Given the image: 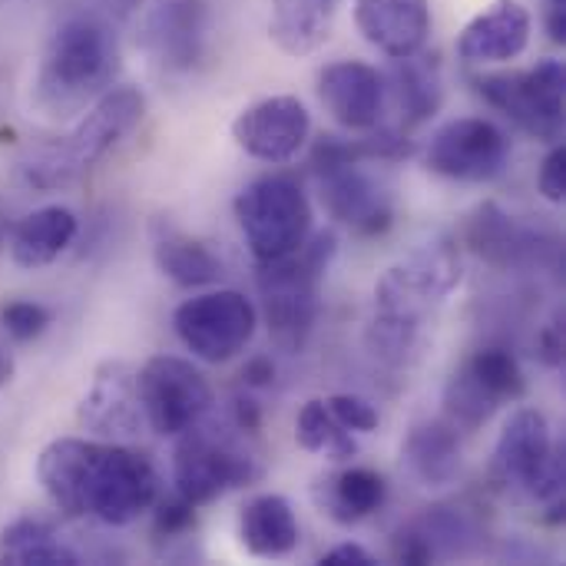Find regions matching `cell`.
<instances>
[{"instance_id": "obj_1", "label": "cell", "mask_w": 566, "mask_h": 566, "mask_svg": "<svg viewBox=\"0 0 566 566\" xmlns=\"http://www.w3.org/2000/svg\"><path fill=\"white\" fill-rule=\"evenodd\" d=\"M36 481L56 511L106 527H126L159 501L153 461L143 451L99 438L50 441L36 458Z\"/></svg>"}, {"instance_id": "obj_2", "label": "cell", "mask_w": 566, "mask_h": 566, "mask_svg": "<svg viewBox=\"0 0 566 566\" xmlns=\"http://www.w3.org/2000/svg\"><path fill=\"white\" fill-rule=\"evenodd\" d=\"M464 282V262L451 239H434L395 262L375 285L368 348L385 365H405L418 348L424 318Z\"/></svg>"}, {"instance_id": "obj_3", "label": "cell", "mask_w": 566, "mask_h": 566, "mask_svg": "<svg viewBox=\"0 0 566 566\" xmlns=\"http://www.w3.org/2000/svg\"><path fill=\"white\" fill-rule=\"evenodd\" d=\"M338 252L335 232L308 235L295 252L259 262L255 285L262 295V315L279 352L298 355L322 312V279Z\"/></svg>"}, {"instance_id": "obj_4", "label": "cell", "mask_w": 566, "mask_h": 566, "mask_svg": "<svg viewBox=\"0 0 566 566\" xmlns=\"http://www.w3.org/2000/svg\"><path fill=\"white\" fill-rule=\"evenodd\" d=\"M143 116L146 96L136 86H109L63 139L30 149L20 163V172L33 189H60L96 166L113 146H119L143 123Z\"/></svg>"}, {"instance_id": "obj_5", "label": "cell", "mask_w": 566, "mask_h": 566, "mask_svg": "<svg viewBox=\"0 0 566 566\" xmlns=\"http://www.w3.org/2000/svg\"><path fill=\"white\" fill-rule=\"evenodd\" d=\"M116 73V36L96 17H70L46 43L36 76V99L50 116L80 113L109 90Z\"/></svg>"}, {"instance_id": "obj_6", "label": "cell", "mask_w": 566, "mask_h": 566, "mask_svg": "<svg viewBox=\"0 0 566 566\" xmlns=\"http://www.w3.org/2000/svg\"><path fill=\"white\" fill-rule=\"evenodd\" d=\"M265 468L262 461L229 431L192 424L179 434V444L172 451V484L176 494L189 504H209L222 497L226 491L249 488L262 481Z\"/></svg>"}, {"instance_id": "obj_7", "label": "cell", "mask_w": 566, "mask_h": 566, "mask_svg": "<svg viewBox=\"0 0 566 566\" xmlns=\"http://www.w3.org/2000/svg\"><path fill=\"white\" fill-rule=\"evenodd\" d=\"M235 219L255 262L295 252L312 235V202L292 176H259L235 196Z\"/></svg>"}, {"instance_id": "obj_8", "label": "cell", "mask_w": 566, "mask_h": 566, "mask_svg": "<svg viewBox=\"0 0 566 566\" xmlns=\"http://www.w3.org/2000/svg\"><path fill=\"white\" fill-rule=\"evenodd\" d=\"M494 468L504 484L517 488L537 504H547L551 511H560L566 461L564 448L554 444L544 411L521 408L507 418L494 448Z\"/></svg>"}, {"instance_id": "obj_9", "label": "cell", "mask_w": 566, "mask_h": 566, "mask_svg": "<svg viewBox=\"0 0 566 566\" xmlns=\"http://www.w3.org/2000/svg\"><path fill=\"white\" fill-rule=\"evenodd\" d=\"M478 93L514 126L541 143L564 139L566 70L560 60H541L521 73H491L474 80Z\"/></svg>"}, {"instance_id": "obj_10", "label": "cell", "mask_w": 566, "mask_h": 566, "mask_svg": "<svg viewBox=\"0 0 566 566\" xmlns=\"http://www.w3.org/2000/svg\"><path fill=\"white\" fill-rule=\"evenodd\" d=\"M255 325H259L255 305L235 289L196 295L182 302L172 315V328L179 342L199 361L209 365L232 361L239 352H245V345L255 335Z\"/></svg>"}, {"instance_id": "obj_11", "label": "cell", "mask_w": 566, "mask_h": 566, "mask_svg": "<svg viewBox=\"0 0 566 566\" xmlns=\"http://www.w3.org/2000/svg\"><path fill=\"white\" fill-rule=\"evenodd\" d=\"M136 378L146 428L163 438H179L212 408V388L206 375L186 358L156 355L136 371Z\"/></svg>"}, {"instance_id": "obj_12", "label": "cell", "mask_w": 566, "mask_h": 566, "mask_svg": "<svg viewBox=\"0 0 566 566\" xmlns=\"http://www.w3.org/2000/svg\"><path fill=\"white\" fill-rule=\"evenodd\" d=\"M507 156H511L507 133L484 116H464L444 123L424 149L428 169L454 182H491L504 172Z\"/></svg>"}, {"instance_id": "obj_13", "label": "cell", "mask_w": 566, "mask_h": 566, "mask_svg": "<svg viewBox=\"0 0 566 566\" xmlns=\"http://www.w3.org/2000/svg\"><path fill=\"white\" fill-rule=\"evenodd\" d=\"M76 421L86 434L99 441H129L146 428L139 378L126 361H103L76 408Z\"/></svg>"}, {"instance_id": "obj_14", "label": "cell", "mask_w": 566, "mask_h": 566, "mask_svg": "<svg viewBox=\"0 0 566 566\" xmlns=\"http://www.w3.org/2000/svg\"><path fill=\"white\" fill-rule=\"evenodd\" d=\"M312 136V116L298 96H265L232 119L235 146L262 163H289Z\"/></svg>"}, {"instance_id": "obj_15", "label": "cell", "mask_w": 566, "mask_h": 566, "mask_svg": "<svg viewBox=\"0 0 566 566\" xmlns=\"http://www.w3.org/2000/svg\"><path fill=\"white\" fill-rule=\"evenodd\" d=\"M318 196L332 219L361 235H378L395 219V199L388 186L378 176H371L365 163L318 169Z\"/></svg>"}, {"instance_id": "obj_16", "label": "cell", "mask_w": 566, "mask_h": 566, "mask_svg": "<svg viewBox=\"0 0 566 566\" xmlns=\"http://www.w3.org/2000/svg\"><path fill=\"white\" fill-rule=\"evenodd\" d=\"M146 50L166 70H192L206 56L209 43V3L206 0H156L143 27Z\"/></svg>"}, {"instance_id": "obj_17", "label": "cell", "mask_w": 566, "mask_h": 566, "mask_svg": "<svg viewBox=\"0 0 566 566\" xmlns=\"http://www.w3.org/2000/svg\"><path fill=\"white\" fill-rule=\"evenodd\" d=\"M468 245L491 265L497 269H534L544 265L547 255L557 249L554 239L537 235L534 229H524L514 222V216H507L497 202H484L474 209V216L468 219Z\"/></svg>"}, {"instance_id": "obj_18", "label": "cell", "mask_w": 566, "mask_h": 566, "mask_svg": "<svg viewBox=\"0 0 566 566\" xmlns=\"http://www.w3.org/2000/svg\"><path fill=\"white\" fill-rule=\"evenodd\" d=\"M318 99L345 129H371L385 109V76L361 60H335L318 73Z\"/></svg>"}, {"instance_id": "obj_19", "label": "cell", "mask_w": 566, "mask_h": 566, "mask_svg": "<svg viewBox=\"0 0 566 566\" xmlns=\"http://www.w3.org/2000/svg\"><path fill=\"white\" fill-rule=\"evenodd\" d=\"M431 23L434 17L428 0H355L358 33L391 60L421 53L431 36Z\"/></svg>"}, {"instance_id": "obj_20", "label": "cell", "mask_w": 566, "mask_h": 566, "mask_svg": "<svg viewBox=\"0 0 566 566\" xmlns=\"http://www.w3.org/2000/svg\"><path fill=\"white\" fill-rule=\"evenodd\" d=\"M534 33V17L521 0H494L458 36V56L468 63L517 60Z\"/></svg>"}, {"instance_id": "obj_21", "label": "cell", "mask_w": 566, "mask_h": 566, "mask_svg": "<svg viewBox=\"0 0 566 566\" xmlns=\"http://www.w3.org/2000/svg\"><path fill=\"white\" fill-rule=\"evenodd\" d=\"M80 222L66 206H43L10 226V259L17 269H43L56 262L76 239Z\"/></svg>"}, {"instance_id": "obj_22", "label": "cell", "mask_w": 566, "mask_h": 566, "mask_svg": "<svg viewBox=\"0 0 566 566\" xmlns=\"http://www.w3.org/2000/svg\"><path fill=\"white\" fill-rule=\"evenodd\" d=\"M401 458L408 464V471L424 484V488H448L458 481L461 468H464V444H461V431L448 421H424L418 424L405 448Z\"/></svg>"}, {"instance_id": "obj_23", "label": "cell", "mask_w": 566, "mask_h": 566, "mask_svg": "<svg viewBox=\"0 0 566 566\" xmlns=\"http://www.w3.org/2000/svg\"><path fill=\"white\" fill-rule=\"evenodd\" d=\"M239 541L252 557L279 560L298 547V517L282 494H259L239 514Z\"/></svg>"}, {"instance_id": "obj_24", "label": "cell", "mask_w": 566, "mask_h": 566, "mask_svg": "<svg viewBox=\"0 0 566 566\" xmlns=\"http://www.w3.org/2000/svg\"><path fill=\"white\" fill-rule=\"evenodd\" d=\"M388 501V481L371 468H345L315 484V504L335 524H358L381 511Z\"/></svg>"}, {"instance_id": "obj_25", "label": "cell", "mask_w": 566, "mask_h": 566, "mask_svg": "<svg viewBox=\"0 0 566 566\" xmlns=\"http://www.w3.org/2000/svg\"><path fill=\"white\" fill-rule=\"evenodd\" d=\"M153 259H156V269L179 289H202V285L219 282V275H222L219 255L206 242H199L172 226H156Z\"/></svg>"}, {"instance_id": "obj_26", "label": "cell", "mask_w": 566, "mask_h": 566, "mask_svg": "<svg viewBox=\"0 0 566 566\" xmlns=\"http://www.w3.org/2000/svg\"><path fill=\"white\" fill-rule=\"evenodd\" d=\"M332 33V13L325 0H272L269 36L289 56L315 53Z\"/></svg>"}, {"instance_id": "obj_27", "label": "cell", "mask_w": 566, "mask_h": 566, "mask_svg": "<svg viewBox=\"0 0 566 566\" xmlns=\"http://www.w3.org/2000/svg\"><path fill=\"white\" fill-rule=\"evenodd\" d=\"M0 564L10 566H80L83 557L63 544L53 524L40 517H20L0 534Z\"/></svg>"}, {"instance_id": "obj_28", "label": "cell", "mask_w": 566, "mask_h": 566, "mask_svg": "<svg viewBox=\"0 0 566 566\" xmlns=\"http://www.w3.org/2000/svg\"><path fill=\"white\" fill-rule=\"evenodd\" d=\"M391 90L398 99V109L405 116V126H418L424 119H431L441 106V70L434 63V56H405L395 60L391 70Z\"/></svg>"}, {"instance_id": "obj_29", "label": "cell", "mask_w": 566, "mask_h": 566, "mask_svg": "<svg viewBox=\"0 0 566 566\" xmlns=\"http://www.w3.org/2000/svg\"><path fill=\"white\" fill-rule=\"evenodd\" d=\"M295 441L312 451V454H325L328 461H352L358 454V441L352 431H345L335 415L328 411V405L322 398L308 401L298 418H295Z\"/></svg>"}, {"instance_id": "obj_30", "label": "cell", "mask_w": 566, "mask_h": 566, "mask_svg": "<svg viewBox=\"0 0 566 566\" xmlns=\"http://www.w3.org/2000/svg\"><path fill=\"white\" fill-rule=\"evenodd\" d=\"M497 411H501V401L484 391V385L468 371V365H461L448 378V385H444V418L461 434H471V431L484 428Z\"/></svg>"}, {"instance_id": "obj_31", "label": "cell", "mask_w": 566, "mask_h": 566, "mask_svg": "<svg viewBox=\"0 0 566 566\" xmlns=\"http://www.w3.org/2000/svg\"><path fill=\"white\" fill-rule=\"evenodd\" d=\"M468 371L484 385L488 395H494L501 405L507 401H521L527 395V378L524 368L517 361V355L504 345H484L478 348L468 361Z\"/></svg>"}, {"instance_id": "obj_32", "label": "cell", "mask_w": 566, "mask_h": 566, "mask_svg": "<svg viewBox=\"0 0 566 566\" xmlns=\"http://www.w3.org/2000/svg\"><path fill=\"white\" fill-rule=\"evenodd\" d=\"M50 308H43L40 302H10L0 312V328L10 342H33L50 328Z\"/></svg>"}, {"instance_id": "obj_33", "label": "cell", "mask_w": 566, "mask_h": 566, "mask_svg": "<svg viewBox=\"0 0 566 566\" xmlns=\"http://www.w3.org/2000/svg\"><path fill=\"white\" fill-rule=\"evenodd\" d=\"M325 405L335 415V421L352 434H371L381 424L378 408L361 395H332V398H325Z\"/></svg>"}, {"instance_id": "obj_34", "label": "cell", "mask_w": 566, "mask_h": 566, "mask_svg": "<svg viewBox=\"0 0 566 566\" xmlns=\"http://www.w3.org/2000/svg\"><path fill=\"white\" fill-rule=\"evenodd\" d=\"M156 537L159 541H182L186 534H192L196 527V504H189L186 497H169V501H156Z\"/></svg>"}, {"instance_id": "obj_35", "label": "cell", "mask_w": 566, "mask_h": 566, "mask_svg": "<svg viewBox=\"0 0 566 566\" xmlns=\"http://www.w3.org/2000/svg\"><path fill=\"white\" fill-rule=\"evenodd\" d=\"M537 186H541V196H544L547 202H564L566 199V146L564 143H554V146H551V153L544 156V166H541Z\"/></svg>"}, {"instance_id": "obj_36", "label": "cell", "mask_w": 566, "mask_h": 566, "mask_svg": "<svg viewBox=\"0 0 566 566\" xmlns=\"http://www.w3.org/2000/svg\"><path fill=\"white\" fill-rule=\"evenodd\" d=\"M322 566H375V557L361 544H338L335 551L322 554Z\"/></svg>"}, {"instance_id": "obj_37", "label": "cell", "mask_w": 566, "mask_h": 566, "mask_svg": "<svg viewBox=\"0 0 566 566\" xmlns=\"http://www.w3.org/2000/svg\"><path fill=\"white\" fill-rule=\"evenodd\" d=\"M537 352H541V358H544L551 368L564 365V328H560V322H554V325H547V328L541 332Z\"/></svg>"}, {"instance_id": "obj_38", "label": "cell", "mask_w": 566, "mask_h": 566, "mask_svg": "<svg viewBox=\"0 0 566 566\" xmlns=\"http://www.w3.org/2000/svg\"><path fill=\"white\" fill-rule=\"evenodd\" d=\"M242 381H245V388H272V381H275L272 358H265V355L249 358L245 368H242Z\"/></svg>"}, {"instance_id": "obj_39", "label": "cell", "mask_w": 566, "mask_h": 566, "mask_svg": "<svg viewBox=\"0 0 566 566\" xmlns=\"http://www.w3.org/2000/svg\"><path fill=\"white\" fill-rule=\"evenodd\" d=\"M232 421H235V431L255 434L262 428V411L252 398H235L232 401Z\"/></svg>"}, {"instance_id": "obj_40", "label": "cell", "mask_w": 566, "mask_h": 566, "mask_svg": "<svg viewBox=\"0 0 566 566\" xmlns=\"http://www.w3.org/2000/svg\"><path fill=\"white\" fill-rule=\"evenodd\" d=\"M13 375H17V358L7 345V332L0 328V385H10Z\"/></svg>"}, {"instance_id": "obj_41", "label": "cell", "mask_w": 566, "mask_h": 566, "mask_svg": "<svg viewBox=\"0 0 566 566\" xmlns=\"http://www.w3.org/2000/svg\"><path fill=\"white\" fill-rule=\"evenodd\" d=\"M7 239H10V222H7V219L0 216V252L7 249Z\"/></svg>"}, {"instance_id": "obj_42", "label": "cell", "mask_w": 566, "mask_h": 566, "mask_svg": "<svg viewBox=\"0 0 566 566\" xmlns=\"http://www.w3.org/2000/svg\"><path fill=\"white\" fill-rule=\"evenodd\" d=\"M551 10H566V0H551Z\"/></svg>"}]
</instances>
